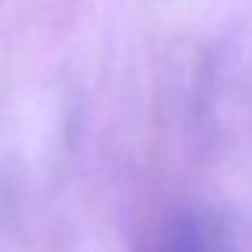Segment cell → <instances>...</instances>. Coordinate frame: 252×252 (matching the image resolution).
I'll return each instance as SVG.
<instances>
[]
</instances>
